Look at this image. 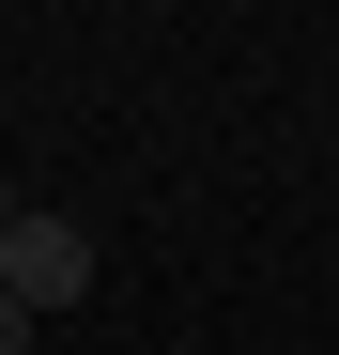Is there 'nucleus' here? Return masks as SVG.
Wrapping results in <instances>:
<instances>
[{
  "instance_id": "obj_1",
  "label": "nucleus",
  "mask_w": 339,
  "mask_h": 355,
  "mask_svg": "<svg viewBox=\"0 0 339 355\" xmlns=\"http://www.w3.org/2000/svg\"><path fill=\"white\" fill-rule=\"evenodd\" d=\"M0 293H16L31 324H62L77 293H93V232L46 216V201H0Z\"/></svg>"
},
{
  "instance_id": "obj_2",
  "label": "nucleus",
  "mask_w": 339,
  "mask_h": 355,
  "mask_svg": "<svg viewBox=\"0 0 339 355\" xmlns=\"http://www.w3.org/2000/svg\"><path fill=\"white\" fill-rule=\"evenodd\" d=\"M31 340H46V324H31V309H16V293H0V355H31Z\"/></svg>"
}]
</instances>
